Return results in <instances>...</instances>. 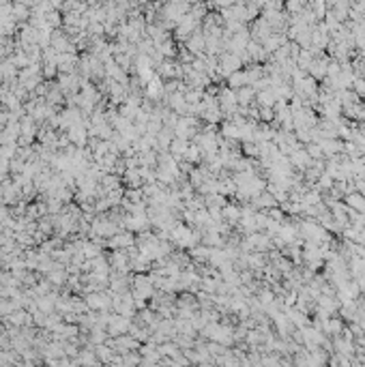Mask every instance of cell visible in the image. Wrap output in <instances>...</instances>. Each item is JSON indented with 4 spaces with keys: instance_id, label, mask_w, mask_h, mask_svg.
I'll use <instances>...</instances> for the list:
<instances>
[{
    "instance_id": "1",
    "label": "cell",
    "mask_w": 365,
    "mask_h": 367,
    "mask_svg": "<svg viewBox=\"0 0 365 367\" xmlns=\"http://www.w3.org/2000/svg\"><path fill=\"white\" fill-rule=\"evenodd\" d=\"M131 243H133V236L129 234H114V236H110V239H107V245L112 247V249H123V247H131Z\"/></svg>"
},
{
    "instance_id": "2",
    "label": "cell",
    "mask_w": 365,
    "mask_h": 367,
    "mask_svg": "<svg viewBox=\"0 0 365 367\" xmlns=\"http://www.w3.org/2000/svg\"><path fill=\"white\" fill-rule=\"evenodd\" d=\"M107 305H110V299H106V294L101 292H92L86 299V307H90V309H106Z\"/></svg>"
},
{
    "instance_id": "3",
    "label": "cell",
    "mask_w": 365,
    "mask_h": 367,
    "mask_svg": "<svg viewBox=\"0 0 365 367\" xmlns=\"http://www.w3.org/2000/svg\"><path fill=\"white\" fill-rule=\"evenodd\" d=\"M346 204L350 208L359 210V213H365V196H361V193H350V196H346Z\"/></svg>"
},
{
    "instance_id": "4",
    "label": "cell",
    "mask_w": 365,
    "mask_h": 367,
    "mask_svg": "<svg viewBox=\"0 0 365 367\" xmlns=\"http://www.w3.org/2000/svg\"><path fill=\"white\" fill-rule=\"evenodd\" d=\"M238 64H241V61H238L236 56H223L221 58V69L223 73H234L238 69Z\"/></svg>"
},
{
    "instance_id": "5",
    "label": "cell",
    "mask_w": 365,
    "mask_h": 367,
    "mask_svg": "<svg viewBox=\"0 0 365 367\" xmlns=\"http://www.w3.org/2000/svg\"><path fill=\"white\" fill-rule=\"evenodd\" d=\"M230 84L234 86V88H238V86H247L249 84L247 73H230Z\"/></svg>"
},
{
    "instance_id": "6",
    "label": "cell",
    "mask_w": 365,
    "mask_h": 367,
    "mask_svg": "<svg viewBox=\"0 0 365 367\" xmlns=\"http://www.w3.org/2000/svg\"><path fill=\"white\" fill-rule=\"evenodd\" d=\"M236 99L241 101V103H249L252 99H256V90H254V88H247V86H245L241 93L236 95Z\"/></svg>"
}]
</instances>
